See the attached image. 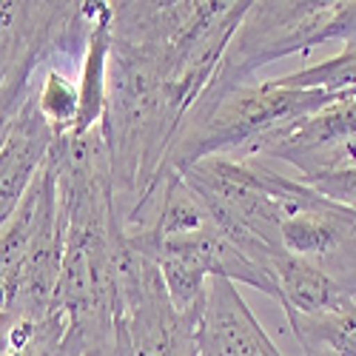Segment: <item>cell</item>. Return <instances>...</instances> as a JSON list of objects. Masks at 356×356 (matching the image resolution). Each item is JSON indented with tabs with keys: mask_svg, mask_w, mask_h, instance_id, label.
Instances as JSON below:
<instances>
[{
	"mask_svg": "<svg viewBox=\"0 0 356 356\" xmlns=\"http://www.w3.org/2000/svg\"><path fill=\"white\" fill-rule=\"evenodd\" d=\"M259 160H280L300 171V177H316L356 165V100L334 103L308 117L291 131L280 134Z\"/></svg>",
	"mask_w": 356,
	"mask_h": 356,
	"instance_id": "obj_4",
	"label": "cell"
},
{
	"mask_svg": "<svg viewBox=\"0 0 356 356\" xmlns=\"http://www.w3.org/2000/svg\"><path fill=\"white\" fill-rule=\"evenodd\" d=\"M334 3L311 0H259L251 6L234 32L222 60L209 80L211 88H231L251 83V77L268 63L288 54H311V49L334 40Z\"/></svg>",
	"mask_w": 356,
	"mask_h": 356,
	"instance_id": "obj_3",
	"label": "cell"
},
{
	"mask_svg": "<svg viewBox=\"0 0 356 356\" xmlns=\"http://www.w3.org/2000/svg\"><path fill=\"white\" fill-rule=\"evenodd\" d=\"M194 356H282L231 280L214 277L194 328Z\"/></svg>",
	"mask_w": 356,
	"mask_h": 356,
	"instance_id": "obj_5",
	"label": "cell"
},
{
	"mask_svg": "<svg viewBox=\"0 0 356 356\" xmlns=\"http://www.w3.org/2000/svg\"><path fill=\"white\" fill-rule=\"evenodd\" d=\"M293 339L305 356H356V300L339 302L325 314H285Z\"/></svg>",
	"mask_w": 356,
	"mask_h": 356,
	"instance_id": "obj_8",
	"label": "cell"
},
{
	"mask_svg": "<svg viewBox=\"0 0 356 356\" xmlns=\"http://www.w3.org/2000/svg\"><path fill=\"white\" fill-rule=\"evenodd\" d=\"M3 356H92L86 339L72 331L60 308H51L40 322H9Z\"/></svg>",
	"mask_w": 356,
	"mask_h": 356,
	"instance_id": "obj_9",
	"label": "cell"
},
{
	"mask_svg": "<svg viewBox=\"0 0 356 356\" xmlns=\"http://www.w3.org/2000/svg\"><path fill=\"white\" fill-rule=\"evenodd\" d=\"M282 86L291 88H308V92H322L331 103L356 100V51L334 54L328 60H319L308 69H300L293 74L277 77Z\"/></svg>",
	"mask_w": 356,
	"mask_h": 356,
	"instance_id": "obj_11",
	"label": "cell"
},
{
	"mask_svg": "<svg viewBox=\"0 0 356 356\" xmlns=\"http://www.w3.org/2000/svg\"><path fill=\"white\" fill-rule=\"evenodd\" d=\"M54 140L57 137L40 117L35 92H32L29 103L17 114L6 143L0 145V231L15 217L23 197L38 180L43 163L49 160Z\"/></svg>",
	"mask_w": 356,
	"mask_h": 356,
	"instance_id": "obj_6",
	"label": "cell"
},
{
	"mask_svg": "<svg viewBox=\"0 0 356 356\" xmlns=\"http://www.w3.org/2000/svg\"><path fill=\"white\" fill-rule=\"evenodd\" d=\"M117 220V217H114ZM197 316L180 314L152 257L114 228V339L120 356H194Z\"/></svg>",
	"mask_w": 356,
	"mask_h": 356,
	"instance_id": "obj_2",
	"label": "cell"
},
{
	"mask_svg": "<svg viewBox=\"0 0 356 356\" xmlns=\"http://www.w3.org/2000/svg\"><path fill=\"white\" fill-rule=\"evenodd\" d=\"M334 280H337V282H339V285L353 296V300H356V254L342 265V271H339Z\"/></svg>",
	"mask_w": 356,
	"mask_h": 356,
	"instance_id": "obj_14",
	"label": "cell"
},
{
	"mask_svg": "<svg viewBox=\"0 0 356 356\" xmlns=\"http://www.w3.org/2000/svg\"><path fill=\"white\" fill-rule=\"evenodd\" d=\"M35 103L40 117L49 123L54 137H69L80 117V88L60 66L51 63L38 74L35 83Z\"/></svg>",
	"mask_w": 356,
	"mask_h": 356,
	"instance_id": "obj_10",
	"label": "cell"
},
{
	"mask_svg": "<svg viewBox=\"0 0 356 356\" xmlns=\"http://www.w3.org/2000/svg\"><path fill=\"white\" fill-rule=\"evenodd\" d=\"M274 291H277V302L282 305L285 314H325L337 308L339 302L350 300V293L325 271L319 265L293 257L285 251H277L268 265H265Z\"/></svg>",
	"mask_w": 356,
	"mask_h": 356,
	"instance_id": "obj_7",
	"label": "cell"
},
{
	"mask_svg": "<svg viewBox=\"0 0 356 356\" xmlns=\"http://www.w3.org/2000/svg\"><path fill=\"white\" fill-rule=\"evenodd\" d=\"M334 40L342 43V51H356V0H337Z\"/></svg>",
	"mask_w": 356,
	"mask_h": 356,
	"instance_id": "obj_13",
	"label": "cell"
},
{
	"mask_svg": "<svg viewBox=\"0 0 356 356\" xmlns=\"http://www.w3.org/2000/svg\"><path fill=\"white\" fill-rule=\"evenodd\" d=\"M328 106L334 103L322 92L291 88L280 80H251L231 88L205 86L174 140L165 174H183L205 157L259 160L280 134Z\"/></svg>",
	"mask_w": 356,
	"mask_h": 356,
	"instance_id": "obj_1",
	"label": "cell"
},
{
	"mask_svg": "<svg viewBox=\"0 0 356 356\" xmlns=\"http://www.w3.org/2000/svg\"><path fill=\"white\" fill-rule=\"evenodd\" d=\"M302 180V177H300ZM302 183H308L314 191H319L322 197L334 200L342 209L356 214V165L353 168H342V171H328V174H316V177H305Z\"/></svg>",
	"mask_w": 356,
	"mask_h": 356,
	"instance_id": "obj_12",
	"label": "cell"
},
{
	"mask_svg": "<svg viewBox=\"0 0 356 356\" xmlns=\"http://www.w3.org/2000/svg\"><path fill=\"white\" fill-rule=\"evenodd\" d=\"M92 356H120V353H117V339L103 345V348H97V350H92Z\"/></svg>",
	"mask_w": 356,
	"mask_h": 356,
	"instance_id": "obj_15",
	"label": "cell"
}]
</instances>
